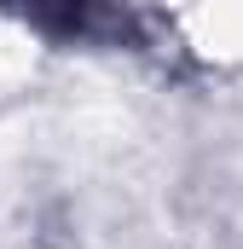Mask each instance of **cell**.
I'll return each instance as SVG.
<instances>
[{
    "label": "cell",
    "mask_w": 243,
    "mask_h": 249,
    "mask_svg": "<svg viewBox=\"0 0 243 249\" xmlns=\"http://www.w3.org/2000/svg\"><path fill=\"white\" fill-rule=\"evenodd\" d=\"M47 35H99V0H17Z\"/></svg>",
    "instance_id": "cell-1"
}]
</instances>
